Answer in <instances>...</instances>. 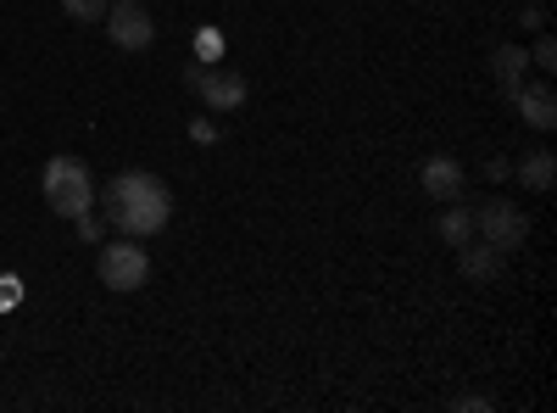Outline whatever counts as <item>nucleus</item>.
<instances>
[{
    "instance_id": "1",
    "label": "nucleus",
    "mask_w": 557,
    "mask_h": 413,
    "mask_svg": "<svg viewBox=\"0 0 557 413\" xmlns=\"http://www.w3.org/2000/svg\"><path fill=\"white\" fill-rule=\"evenodd\" d=\"M96 202H101V218L117 229V235H128V241L162 235L168 218H173V191L162 185L157 173H146V168L117 173L107 191H96Z\"/></svg>"
},
{
    "instance_id": "2",
    "label": "nucleus",
    "mask_w": 557,
    "mask_h": 413,
    "mask_svg": "<svg viewBox=\"0 0 557 413\" xmlns=\"http://www.w3.org/2000/svg\"><path fill=\"white\" fill-rule=\"evenodd\" d=\"M39 196L45 207H51L57 218H78V212H96V179H89V168L78 157H51L39 173Z\"/></svg>"
},
{
    "instance_id": "3",
    "label": "nucleus",
    "mask_w": 557,
    "mask_h": 413,
    "mask_svg": "<svg viewBox=\"0 0 557 413\" xmlns=\"http://www.w3.org/2000/svg\"><path fill=\"white\" fill-rule=\"evenodd\" d=\"M474 235L491 241L502 257H507V252H524V241H530V212H524L519 202H507V196H491V202H480V212H474Z\"/></svg>"
},
{
    "instance_id": "4",
    "label": "nucleus",
    "mask_w": 557,
    "mask_h": 413,
    "mask_svg": "<svg viewBox=\"0 0 557 413\" xmlns=\"http://www.w3.org/2000/svg\"><path fill=\"white\" fill-rule=\"evenodd\" d=\"M96 274H101V286H107V291H139V286L151 280V257H146V246H139V241L117 235V241L101 246Z\"/></svg>"
},
{
    "instance_id": "5",
    "label": "nucleus",
    "mask_w": 557,
    "mask_h": 413,
    "mask_svg": "<svg viewBox=\"0 0 557 413\" xmlns=\"http://www.w3.org/2000/svg\"><path fill=\"white\" fill-rule=\"evenodd\" d=\"M101 23H107V39L117 51H151V39H157V17L139 0H112Z\"/></svg>"
},
{
    "instance_id": "6",
    "label": "nucleus",
    "mask_w": 557,
    "mask_h": 413,
    "mask_svg": "<svg viewBox=\"0 0 557 413\" xmlns=\"http://www.w3.org/2000/svg\"><path fill=\"white\" fill-rule=\"evenodd\" d=\"M196 96H201V107H212V112H240V107L251 101V84H246L240 68H207L201 84H196Z\"/></svg>"
},
{
    "instance_id": "7",
    "label": "nucleus",
    "mask_w": 557,
    "mask_h": 413,
    "mask_svg": "<svg viewBox=\"0 0 557 413\" xmlns=\"http://www.w3.org/2000/svg\"><path fill=\"white\" fill-rule=\"evenodd\" d=\"M507 101H513V112L530 123V129H557V96H552V84H513L507 89Z\"/></svg>"
},
{
    "instance_id": "8",
    "label": "nucleus",
    "mask_w": 557,
    "mask_h": 413,
    "mask_svg": "<svg viewBox=\"0 0 557 413\" xmlns=\"http://www.w3.org/2000/svg\"><path fill=\"white\" fill-rule=\"evenodd\" d=\"M418 185H424V196H435V202H457L462 196V162L435 151L424 168H418Z\"/></svg>"
},
{
    "instance_id": "9",
    "label": "nucleus",
    "mask_w": 557,
    "mask_h": 413,
    "mask_svg": "<svg viewBox=\"0 0 557 413\" xmlns=\"http://www.w3.org/2000/svg\"><path fill=\"white\" fill-rule=\"evenodd\" d=\"M457 268H462V280H474V286H496L502 280V252L474 235L469 246H457Z\"/></svg>"
},
{
    "instance_id": "10",
    "label": "nucleus",
    "mask_w": 557,
    "mask_h": 413,
    "mask_svg": "<svg viewBox=\"0 0 557 413\" xmlns=\"http://www.w3.org/2000/svg\"><path fill=\"white\" fill-rule=\"evenodd\" d=\"M519 185L524 191H535V196H546L552 185H557V157L552 151H530V157H519Z\"/></svg>"
},
{
    "instance_id": "11",
    "label": "nucleus",
    "mask_w": 557,
    "mask_h": 413,
    "mask_svg": "<svg viewBox=\"0 0 557 413\" xmlns=\"http://www.w3.org/2000/svg\"><path fill=\"white\" fill-rule=\"evenodd\" d=\"M491 73L502 78V89L524 84V73H530V51H524V45H496V51H491Z\"/></svg>"
},
{
    "instance_id": "12",
    "label": "nucleus",
    "mask_w": 557,
    "mask_h": 413,
    "mask_svg": "<svg viewBox=\"0 0 557 413\" xmlns=\"http://www.w3.org/2000/svg\"><path fill=\"white\" fill-rule=\"evenodd\" d=\"M435 235H441L446 246H469V241H474V212L462 207V202H451V207L441 212V229H435Z\"/></svg>"
},
{
    "instance_id": "13",
    "label": "nucleus",
    "mask_w": 557,
    "mask_h": 413,
    "mask_svg": "<svg viewBox=\"0 0 557 413\" xmlns=\"http://www.w3.org/2000/svg\"><path fill=\"white\" fill-rule=\"evenodd\" d=\"M107 7H112V0H62V12H67L73 23H101Z\"/></svg>"
},
{
    "instance_id": "14",
    "label": "nucleus",
    "mask_w": 557,
    "mask_h": 413,
    "mask_svg": "<svg viewBox=\"0 0 557 413\" xmlns=\"http://www.w3.org/2000/svg\"><path fill=\"white\" fill-rule=\"evenodd\" d=\"M530 68H541V73H552V68H557V39H552V34H541V39H535Z\"/></svg>"
},
{
    "instance_id": "15",
    "label": "nucleus",
    "mask_w": 557,
    "mask_h": 413,
    "mask_svg": "<svg viewBox=\"0 0 557 413\" xmlns=\"http://www.w3.org/2000/svg\"><path fill=\"white\" fill-rule=\"evenodd\" d=\"M196 57H201V62H218V57H223V34H218V28H201V34H196Z\"/></svg>"
},
{
    "instance_id": "16",
    "label": "nucleus",
    "mask_w": 557,
    "mask_h": 413,
    "mask_svg": "<svg viewBox=\"0 0 557 413\" xmlns=\"http://www.w3.org/2000/svg\"><path fill=\"white\" fill-rule=\"evenodd\" d=\"M23 302V280L17 274H0V307H17Z\"/></svg>"
},
{
    "instance_id": "17",
    "label": "nucleus",
    "mask_w": 557,
    "mask_h": 413,
    "mask_svg": "<svg viewBox=\"0 0 557 413\" xmlns=\"http://www.w3.org/2000/svg\"><path fill=\"white\" fill-rule=\"evenodd\" d=\"M190 141H196V146H212V141H218V123H212V118H196V123H190Z\"/></svg>"
},
{
    "instance_id": "18",
    "label": "nucleus",
    "mask_w": 557,
    "mask_h": 413,
    "mask_svg": "<svg viewBox=\"0 0 557 413\" xmlns=\"http://www.w3.org/2000/svg\"><path fill=\"white\" fill-rule=\"evenodd\" d=\"M73 223H78V241H101V218L96 212H78Z\"/></svg>"
},
{
    "instance_id": "19",
    "label": "nucleus",
    "mask_w": 557,
    "mask_h": 413,
    "mask_svg": "<svg viewBox=\"0 0 557 413\" xmlns=\"http://www.w3.org/2000/svg\"><path fill=\"white\" fill-rule=\"evenodd\" d=\"M519 23H524V28H546V7H524Z\"/></svg>"
},
{
    "instance_id": "20",
    "label": "nucleus",
    "mask_w": 557,
    "mask_h": 413,
    "mask_svg": "<svg viewBox=\"0 0 557 413\" xmlns=\"http://www.w3.org/2000/svg\"><path fill=\"white\" fill-rule=\"evenodd\" d=\"M451 408H462V413H485V408H491V402H485V397H457V402H451Z\"/></svg>"
}]
</instances>
